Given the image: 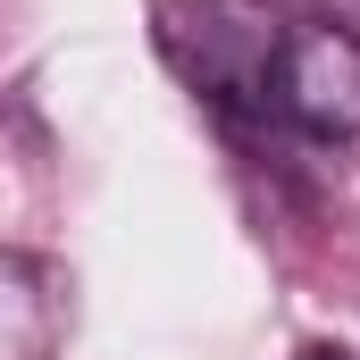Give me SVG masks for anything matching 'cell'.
Here are the masks:
<instances>
[{
  "instance_id": "obj_1",
  "label": "cell",
  "mask_w": 360,
  "mask_h": 360,
  "mask_svg": "<svg viewBox=\"0 0 360 360\" xmlns=\"http://www.w3.org/2000/svg\"><path fill=\"white\" fill-rule=\"evenodd\" d=\"M160 42L184 68V84L243 109V101H269V68L285 34L260 0H160Z\"/></svg>"
},
{
  "instance_id": "obj_2",
  "label": "cell",
  "mask_w": 360,
  "mask_h": 360,
  "mask_svg": "<svg viewBox=\"0 0 360 360\" xmlns=\"http://www.w3.org/2000/svg\"><path fill=\"white\" fill-rule=\"evenodd\" d=\"M269 109H285L302 134H327V143L360 134V34L285 25L276 68H269Z\"/></svg>"
},
{
  "instance_id": "obj_3",
  "label": "cell",
  "mask_w": 360,
  "mask_h": 360,
  "mask_svg": "<svg viewBox=\"0 0 360 360\" xmlns=\"http://www.w3.org/2000/svg\"><path fill=\"white\" fill-rule=\"evenodd\" d=\"M68 344V276L42 252H0V360H59Z\"/></svg>"
},
{
  "instance_id": "obj_4",
  "label": "cell",
  "mask_w": 360,
  "mask_h": 360,
  "mask_svg": "<svg viewBox=\"0 0 360 360\" xmlns=\"http://www.w3.org/2000/svg\"><path fill=\"white\" fill-rule=\"evenodd\" d=\"M302 360H360V352H344V344H310Z\"/></svg>"
}]
</instances>
